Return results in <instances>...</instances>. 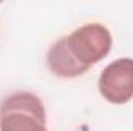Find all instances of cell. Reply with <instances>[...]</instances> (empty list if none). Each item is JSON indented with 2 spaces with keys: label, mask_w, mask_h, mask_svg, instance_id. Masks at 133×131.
<instances>
[{
  "label": "cell",
  "mask_w": 133,
  "mask_h": 131,
  "mask_svg": "<svg viewBox=\"0 0 133 131\" xmlns=\"http://www.w3.org/2000/svg\"><path fill=\"white\" fill-rule=\"evenodd\" d=\"M42 100L33 93H14L0 103V131H48Z\"/></svg>",
  "instance_id": "1"
},
{
  "label": "cell",
  "mask_w": 133,
  "mask_h": 131,
  "mask_svg": "<svg viewBox=\"0 0 133 131\" xmlns=\"http://www.w3.org/2000/svg\"><path fill=\"white\" fill-rule=\"evenodd\" d=\"M71 56L82 65L91 66L105 59L111 51V34L101 23H85L65 35Z\"/></svg>",
  "instance_id": "2"
},
{
  "label": "cell",
  "mask_w": 133,
  "mask_h": 131,
  "mask_svg": "<svg viewBox=\"0 0 133 131\" xmlns=\"http://www.w3.org/2000/svg\"><path fill=\"white\" fill-rule=\"evenodd\" d=\"M101 96L110 103L122 105L133 99V59L121 57L102 69L98 80Z\"/></svg>",
  "instance_id": "3"
},
{
  "label": "cell",
  "mask_w": 133,
  "mask_h": 131,
  "mask_svg": "<svg viewBox=\"0 0 133 131\" xmlns=\"http://www.w3.org/2000/svg\"><path fill=\"white\" fill-rule=\"evenodd\" d=\"M46 65L48 69L62 79H74L85 74L90 68L79 63L70 53L66 46V39L61 37L46 53Z\"/></svg>",
  "instance_id": "4"
}]
</instances>
